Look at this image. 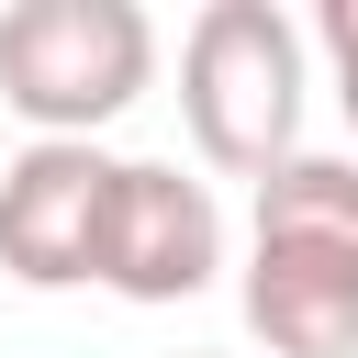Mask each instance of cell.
<instances>
[{
  "instance_id": "cell-1",
  "label": "cell",
  "mask_w": 358,
  "mask_h": 358,
  "mask_svg": "<svg viewBox=\"0 0 358 358\" xmlns=\"http://www.w3.org/2000/svg\"><path fill=\"white\" fill-rule=\"evenodd\" d=\"M235 302L268 358H358V157H280L257 179Z\"/></svg>"
},
{
  "instance_id": "cell-2",
  "label": "cell",
  "mask_w": 358,
  "mask_h": 358,
  "mask_svg": "<svg viewBox=\"0 0 358 358\" xmlns=\"http://www.w3.org/2000/svg\"><path fill=\"white\" fill-rule=\"evenodd\" d=\"M179 123L224 179L302 157V22L280 0H201V22L179 34Z\"/></svg>"
},
{
  "instance_id": "cell-3",
  "label": "cell",
  "mask_w": 358,
  "mask_h": 358,
  "mask_svg": "<svg viewBox=\"0 0 358 358\" xmlns=\"http://www.w3.org/2000/svg\"><path fill=\"white\" fill-rule=\"evenodd\" d=\"M157 78V22L134 0H11L0 11V101L34 145H90Z\"/></svg>"
},
{
  "instance_id": "cell-4",
  "label": "cell",
  "mask_w": 358,
  "mask_h": 358,
  "mask_svg": "<svg viewBox=\"0 0 358 358\" xmlns=\"http://www.w3.org/2000/svg\"><path fill=\"white\" fill-rule=\"evenodd\" d=\"M112 179L123 157L101 145H22L0 168V268L22 291H90L112 246Z\"/></svg>"
},
{
  "instance_id": "cell-5",
  "label": "cell",
  "mask_w": 358,
  "mask_h": 358,
  "mask_svg": "<svg viewBox=\"0 0 358 358\" xmlns=\"http://www.w3.org/2000/svg\"><path fill=\"white\" fill-rule=\"evenodd\" d=\"M224 268V213L201 179H179L168 157H123L112 179V246H101V291L123 302H190Z\"/></svg>"
},
{
  "instance_id": "cell-6",
  "label": "cell",
  "mask_w": 358,
  "mask_h": 358,
  "mask_svg": "<svg viewBox=\"0 0 358 358\" xmlns=\"http://www.w3.org/2000/svg\"><path fill=\"white\" fill-rule=\"evenodd\" d=\"M313 45H324L336 101H347V134H358V0H324V11H313Z\"/></svg>"
}]
</instances>
